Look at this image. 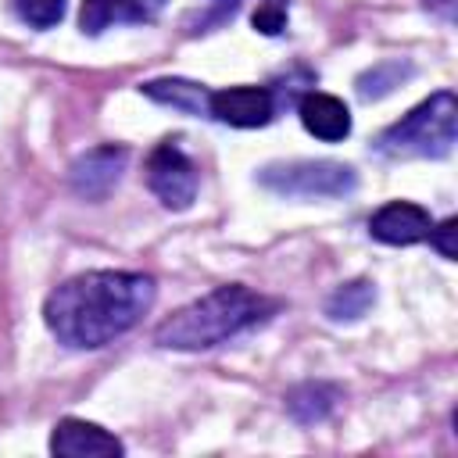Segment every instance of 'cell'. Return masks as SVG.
Instances as JSON below:
<instances>
[{"instance_id": "6da1fadb", "label": "cell", "mask_w": 458, "mask_h": 458, "mask_svg": "<svg viewBox=\"0 0 458 458\" xmlns=\"http://www.w3.org/2000/svg\"><path fill=\"white\" fill-rule=\"evenodd\" d=\"M157 283L143 272L93 268L64 279L43 304V322L57 344L72 351H97L125 336L154 304Z\"/></svg>"}, {"instance_id": "7a4b0ae2", "label": "cell", "mask_w": 458, "mask_h": 458, "mask_svg": "<svg viewBox=\"0 0 458 458\" xmlns=\"http://www.w3.org/2000/svg\"><path fill=\"white\" fill-rule=\"evenodd\" d=\"M276 308H279V301H272L243 283H225V286H215L211 293L190 301L186 308L172 311L154 329V344L165 351H208V347H218L233 336L261 326Z\"/></svg>"}, {"instance_id": "3957f363", "label": "cell", "mask_w": 458, "mask_h": 458, "mask_svg": "<svg viewBox=\"0 0 458 458\" xmlns=\"http://www.w3.org/2000/svg\"><path fill=\"white\" fill-rule=\"evenodd\" d=\"M458 140V100L451 89L429 93L422 104H415L401 122L386 125L372 147L376 154L390 161H411V157H447Z\"/></svg>"}, {"instance_id": "277c9868", "label": "cell", "mask_w": 458, "mask_h": 458, "mask_svg": "<svg viewBox=\"0 0 458 458\" xmlns=\"http://www.w3.org/2000/svg\"><path fill=\"white\" fill-rule=\"evenodd\" d=\"M258 182L268 193L286 200H336L354 193L358 172L329 157H297V161H272L258 168Z\"/></svg>"}, {"instance_id": "5b68a950", "label": "cell", "mask_w": 458, "mask_h": 458, "mask_svg": "<svg viewBox=\"0 0 458 458\" xmlns=\"http://www.w3.org/2000/svg\"><path fill=\"white\" fill-rule=\"evenodd\" d=\"M143 179H147V190L168 211H186L197 200V190H200V172H197L193 157L175 140H161L147 154Z\"/></svg>"}, {"instance_id": "8992f818", "label": "cell", "mask_w": 458, "mask_h": 458, "mask_svg": "<svg viewBox=\"0 0 458 458\" xmlns=\"http://www.w3.org/2000/svg\"><path fill=\"white\" fill-rule=\"evenodd\" d=\"M125 165H129V150H125L122 143L89 147L86 154H79V157L72 161V168H68V186H72V193L82 197V200H104V197L118 186Z\"/></svg>"}, {"instance_id": "52a82bcc", "label": "cell", "mask_w": 458, "mask_h": 458, "mask_svg": "<svg viewBox=\"0 0 458 458\" xmlns=\"http://www.w3.org/2000/svg\"><path fill=\"white\" fill-rule=\"evenodd\" d=\"M208 118H218L233 129H261L276 118V93L272 86H225L211 89Z\"/></svg>"}, {"instance_id": "ba28073f", "label": "cell", "mask_w": 458, "mask_h": 458, "mask_svg": "<svg viewBox=\"0 0 458 458\" xmlns=\"http://www.w3.org/2000/svg\"><path fill=\"white\" fill-rule=\"evenodd\" d=\"M50 454H57V458H118V454H125V444L114 433H107L104 426L68 415L50 433Z\"/></svg>"}, {"instance_id": "9c48e42d", "label": "cell", "mask_w": 458, "mask_h": 458, "mask_svg": "<svg viewBox=\"0 0 458 458\" xmlns=\"http://www.w3.org/2000/svg\"><path fill=\"white\" fill-rule=\"evenodd\" d=\"M433 218L422 204H411V200H390L383 204L372 218H369V236L386 243V247H408V243H419L426 240Z\"/></svg>"}, {"instance_id": "30bf717a", "label": "cell", "mask_w": 458, "mask_h": 458, "mask_svg": "<svg viewBox=\"0 0 458 458\" xmlns=\"http://www.w3.org/2000/svg\"><path fill=\"white\" fill-rule=\"evenodd\" d=\"M168 0H82L79 29L86 36H100L111 25H147L157 21Z\"/></svg>"}, {"instance_id": "8fae6325", "label": "cell", "mask_w": 458, "mask_h": 458, "mask_svg": "<svg viewBox=\"0 0 458 458\" xmlns=\"http://www.w3.org/2000/svg\"><path fill=\"white\" fill-rule=\"evenodd\" d=\"M297 114H301V125L315 136V140H326V143H340L351 136V107L333 97V93H322V89H308L301 100H297Z\"/></svg>"}, {"instance_id": "7c38bea8", "label": "cell", "mask_w": 458, "mask_h": 458, "mask_svg": "<svg viewBox=\"0 0 458 458\" xmlns=\"http://www.w3.org/2000/svg\"><path fill=\"white\" fill-rule=\"evenodd\" d=\"M140 93L154 104H165V107H175L190 118H208V97L211 89L204 82H193V79H179V75H161V79H147L140 82Z\"/></svg>"}, {"instance_id": "4fadbf2b", "label": "cell", "mask_w": 458, "mask_h": 458, "mask_svg": "<svg viewBox=\"0 0 458 458\" xmlns=\"http://www.w3.org/2000/svg\"><path fill=\"white\" fill-rule=\"evenodd\" d=\"M336 401H340V386L322 383V379H304V383H297V386L286 390V411L301 426L326 422L333 415Z\"/></svg>"}, {"instance_id": "5bb4252c", "label": "cell", "mask_w": 458, "mask_h": 458, "mask_svg": "<svg viewBox=\"0 0 458 458\" xmlns=\"http://www.w3.org/2000/svg\"><path fill=\"white\" fill-rule=\"evenodd\" d=\"M372 304H376V283L372 279H347L326 297L322 311L329 322H358L369 315Z\"/></svg>"}, {"instance_id": "9a60e30c", "label": "cell", "mask_w": 458, "mask_h": 458, "mask_svg": "<svg viewBox=\"0 0 458 458\" xmlns=\"http://www.w3.org/2000/svg\"><path fill=\"white\" fill-rule=\"evenodd\" d=\"M415 75V64L411 61H401V57H386V61H376L372 68H365L358 79H354V89L361 100H383L390 97L401 82H408Z\"/></svg>"}, {"instance_id": "2e32d148", "label": "cell", "mask_w": 458, "mask_h": 458, "mask_svg": "<svg viewBox=\"0 0 458 458\" xmlns=\"http://www.w3.org/2000/svg\"><path fill=\"white\" fill-rule=\"evenodd\" d=\"M11 7L29 29H54L64 18L68 0H11Z\"/></svg>"}, {"instance_id": "e0dca14e", "label": "cell", "mask_w": 458, "mask_h": 458, "mask_svg": "<svg viewBox=\"0 0 458 458\" xmlns=\"http://www.w3.org/2000/svg\"><path fill=\"white\" fill-rule=\"evenodd\" d=\"M250 25L265 36H279L286 29V4L283 0H265L254 14H250Z\"/></svg>"}, {"instance_id": "ac0fdd59", "label": "cell", "mask_w": 458, "mask_h": 458, "mask_svg": "<svg viewBox=\"0 0 458 458\" xmlns=\"http://www.w3.org/2000/svg\"><path fill=\"white\" fill-rule=\"evenodd\" d=\"M454 233H458V222H454V218H444L440 225H429L426 240H429V247H433L440 258L454 261V258H458V250H454Z\"/></svg>"}, {"instance_id": "d6986e66", "label": "cell", "mask_w": 458, "mask_h": 458, "mask_svg": "<svg viewBox=\"0 0 458 458\" xmlns=\"http://www.w3.org/2000/svg\"><path fill=\"white\" fill-rule=\"evenodd\" d=\"M437 4H444V7H447V11H444V14H447V18H451V7H454V0H437ZM437 4H433V7H437Z\"/></svg>"}]
</instances>
